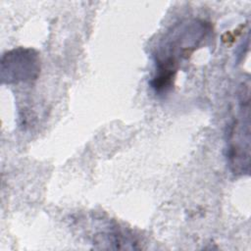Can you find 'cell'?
<instances>
[{
  "label": "cell",
  "mask_w": 251,
  "mask_h": 251,
  "mask_svg": "<svg viewBox=\"0 0 251 251\" xmlns=\"http://www.w3.org/2000/svg\"><path fill=\"white\" fill-rule=\"evenodd\" d=\"M210 30V25L200 20H187L172 26L160 40L154 54L156 72L150 81L156 92H166L173 85L179 60L199 46Z\"/></svg>",
  "instance_id": "obj_1"
},
{
  "label": "cell",
  "mask_w": 251,
  "mask_h": 251,
  "mask_svg": "<svg viewBox=\"0 0 251 251\" xmlns=\"http://www.w3.org/2000/svg\"><path fill=\"white\" fill-rule=\"evenodd\" d=\"M248 90L242 89L239 98V114L227 131L226 160L234 175H244L249 172V107Z\"/></svg>",
  "instance_id": "obj_2"
},
{
  "label": "cell",
  "mask_w": 251,
  "mask_h": 251,
  "mask_svg": "<svg viewBox=\"0 0 251 251\" xmlns=\"http://www.w3.org/2000/svg\"><path fill=\"white\" fill-rule=\"evenodd\" d=\"M40 73L38 52L29 47H17L3 53L0 62L2 83L15 84L37 78Z\"/></svg>",
  "instance_id": "obj_3"
}]
</instances>
